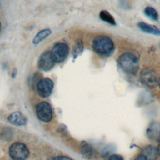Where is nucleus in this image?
<instances>
[{
    "label": "nucleus",
    "mask_w": 160,
    "mask_h": 160,
    "mask_svg": "<svg viewBox=\"0 0 160 160\" xmlns=\"http://www.w3.org/2000/svg\"><path fill=\"white\" fill-rule=\"evenodd\" d=\"M92 48L99 56L109 57L115 50V44L112 39L106 35L96 36L92 41Z\"/></svg>",
    "instance_id": "1"
},
{
    "label": "nucleus",
    "mask_w": 160,
    "mask_h": 160,
    "mask_svg": "<svg viewBox=\"0 0 160 160\" xmlns=\"http://www.w3.org/2000/svg\"><path fill=\"white\" fill-rule=\"evenodd\" d=\"M118 62L121 69L128 74H135L139 69L138 58L129 52L120 55L118 59Z\"/></svg>",
    "instance_id": "2"
},
{
    "label": "nucleus",
    "mask_w": 160,
    "mask_h": 160,
    "mask_svg": "<svg viewBox=\"0 0 160 160\" xmlns=\"http://www.w3.org/2000/svg\"><path fill=\"white\" fill-rule=\"evenodd\" d=\"M9 155L12 160H26L29 155V151L25 144L15 142L9 148Z\"/></svg>",
    "instance_id": "3"
},
{
    "label": "nucleus",
    "mask_w": 160,
    "mask_h": 160,
    "mask_svg": "<svg viewBox=\"0 0 160 160\" xmlns=\"http://www.w3.org/2000/svg\"><path fill=\"white\" fill-rule=\"evenodd\" d=\"M52 58L55 63L64 61L69 53V47L64 42H58L54 45L51 51Z\"/></svg>",
    "instance_id": "4"
},
{
    "label": "nucleus",
    "mask_w": 160,
    "mask_h": 160,
    "mask_svg": "<svg viewBox=\"0 0 160 160\" xmlns=\"http://www.w3.org/2000/svg\"><path fill=\"white\" fill-rule=\"evenodd\" d=\"M140 78L142 82L149 88H154L158 84V76L155 71L145 68L140 72Z\"/></svg>",
    "instance_id": "5"
},
{
    "label": "nucleus",
    "mask_w": 160,
    "mask_h": 160,
    "mask_svg": "<svg viewBox=\"0 0 160 160\" xmlns=\"http://www.w3.org/2000/svg\"><path fill=\"white\" fill-rule=\"evenodd\" d=\"M36 114L39 120L48 122L52 119V109L51 104L46 101L39 102L36 106Z\"/></svg>",
    "instance_id": "6"
},
{
    "label": "nucleus",
    "mask_w": 160,
    "mask_h": 160,
    "mask_svg": "<svg viewBox=\"0 0 160 160\" xmlns=\"http://www.w3.org/2000/svg\"><path fill=\"white\" fill-rule=\"evenodd\" d=\"M54 88V82L49 78L41 79L36 85V91L38 95L46 98L49 97L52 91Z\"/></svg>",
    "instance_id": "7"
},
{
    "label": "nucleus",
    "mask_w": 160,
    "mask_h": 160,
    "mask_svg": "<svg viewBox=\"0 0 160 160\" xmlns=\"http://www.w3.org/2000/svg\"><path fill=\"white\" fill-rule=\"evenodd\" d=\"M55 62L54 61L50 51H46L42 52L38 61V68L44 71H49L54 67Z\"/></svg>",
    "instance_id": "8"
},
{
    "label": "nucleus",
    "mask_w": 160,
    "mask_h": 160,
    "mask_svg": "<svg viewBox=\"0 0 160 160\" xmlns=\"http://www.w3.org/2000/svg\"><path fill=\"white\" fill-rule=\"evenodd\" d=\"M146 136L152 141H159L160 139V123L156 121L152 122L146 130Z\"/></svg>",
    "instance_id": "9"
},
{
    "label": "nucleus",
    "mask_w": 160,
    "mask_h": 160,
    "mask_svg": "<svg viewBox=\"0 0 160 160\" xmlns=\"http://www.w3.org/2000/svg\"><path fill=\"white\" fill-rule=\"evenodd\" d=\"M8 121L12 124L15 126H24L27 124L28 119L19 111H16L11 113L8 118Z\"/></svg>",
    "instance_id": "10"
},
{
    "label": "nucleus",
    "mask_w": 160,
    "mask_h": 160,
    "mask_svg": "<svg viewBox=\"0 0 160 160\" xmlns=\"http://www.w3.org/2000/svg\"><path fill=\"white\" fill-rule=\"evenodd\" d=\"M141 154L144 156L147 160H156L159 153L156 147L152 145H146L142 149Z\"/></svg>",
    "instance_id": "11"
},
{
    "label": "nucleus",
    "mask_w": 160,
    "mask_h": 160,
    "mask_svg": "<svg viewBox=\"0 0 160 160\" xmlns=\"http://www.w3.org/2000/svg\"><path fill=\"white\" fill-rule=\"evenodd\" d=\"M138 26L142 31L144 32L156 36H160V29L155 26L151 25L144 22H140L138 24Z\"/></svg>",
    "instance_id": "12"
},
{
    "label": "nucleus",
    "mask_w": 160,
    "mask_h": 160,
    "mask_svg": "<svg viewBox=\"0 0 160 160\" xmlns=\"http://www.w3.org/2000/svg\"><path fill=\"white\" fill-rule=\"evenodd\" d=\"M52 32L49 29H44L39 31L32 39V44L34 45L39 44L51 34Z\"/></svg>",
    "instance_id": "13"
},
{
    "label": "nucleus",
    "mask_w": 160,
    "mask_h": 160,
    "mask_svg": "<svg viewBox=\"0 0 160 160\" xmlns=\"http://www.w3.org/2000/svg\"><path fill=\"white\" fill-rule=\"evenodd\" d=\"M84 49V42L81 39H78L76 40L74 47L73 49V51L72 52V55L74 61L79 56H80Z\"/></svg>",
    "instance_id": "14"
},
{
    "label": "nucleus",
    "mask_w": 160,
    "mask_h": 160,
    "mask_svg": "<svg viewBox=\"0 0 160 160\" xmlns=\"http://www.w3.org/2000/svg\"><path fill=\"white\" fill-rule=\"evenodd\" d=\"M99 18L102 21H104L112 26H115L116 24L115 19L114 18V17L106 10H102L99 12Z\"/></svg>",
    "instance_id": "15"
},
{
    "label": "nucleus",
    "mask_w": 160,
    "mask_h": 160,
    "mask_svg": "<svg viewBox=\"0 0 160 160\" xmlns=\"http://www.w3.org/2000/svg\"><path fill=\"white\" fill-rule=\"evenodd\" d=\"M144 13L152 21H158L159 19V15L157 11L151 6H146L144 10Z\"/></svg>",
    "instance_id": "16"
},
{
    "label": "nucleus",
    "mask_w": 160,
    "mask_h": 160,
    "mask_svg": "<svg viewBox=\"0 0 160 160\" xmlns=\"http://www.w3.org/2000/svg\"><path fill=\"white\" fill-rule=\"evenodd\" d=\"M81 151L83 155L87 158H91L94 155V149L92 147L86 142H82Z\"/></svg>",
    "instance_id": "17"
},
{
    "label": "nucleus",
    "mask_w": 160,
    "mask_h": 160,
    "mask_svg": "<svg viewBox=\"0 0 160 160\" xmlns=\"http://www.w3.org/2000/svg\"><path fill=\"white\" fill-rule=\"evenodd\" d=\"M108 160H124V159L122 156L117 154H113L109 157Z\"/></svg>",
    "instance_id": "18"
},
{
    "label": "nucleus",
    "mask_w": 160,
    "mask_h": 160,
    "mask_svg": "<svg viewBox=\"0 0 160 160\" xmlns=\"http://www.w3.org/2000/svg\"><path fill=\"white\" fill-rule=\"evenodd\" d=\"M53 160H74L68 156H58L55 157Z\"/></svg>",
    "instance_id": "19"
},
{
    "label": "nucleus",
    "mask_w": 160,
    "mask_h": 160,
    "mask_svg": "<svg viewBox=\"0 0 160 160\" xmlns=\"http://www.w3.org/2000/svg\"><path fill=\"white\" fill-rule=\"evenodd\" d=\"M134 160H147V159L144 156L141 154V155H139L138 157H136Z\"/></svg>",
    "instance_id": "20"
},
{
    "label": "nucleus",
    "mask_w": 160,
    "mask_h": 160,
    "mask_svg": "<svg viewBox=\"0 0 160 160\" xmlns=\"http://www.w3.org/2000/svg\"><path fill=\"white\" fill-rule=\"evenodd\" d=\"M158 153H159V155L160 156V139L158 141Z\"/></svg>",
    "instance_id": "21"
},
{
    "label": "nucleus",
    "mask_w": 160,
    "mask_h": 160,
    "mask_svg": "<svg viewBox=\"0 0 160 160\" xmlns=\"http://www.w3.org/2000/svg\"><path fill=\"white\" fill-rule=\"evenodd\" d=\"M16 72H17L16 69H14L13 70V72H12V76H13V77H14V76H16Z\"/></svg>",
    "instance_id": "22"
},
{
    "label": "nucleus",
    "mask_w": 160,
    "mask_h": 160,
    "mask_svg": "<svg viewBox=\"0 0 160 160\" xmlns=\"http://www.w3.org/2000/svg\"><path fill=\"white\" fill-rule=\"evenodd\" d=\"M158 85L159 86V89H160V76H159V78H158Z\"/></svg>",
    "instance_id": "23"
},
{
    "label": "nucleus",
    "mask_w": 160,
    "mask_h": 160,
    "mask_svg": "<svg viewBox=\"0 0 160 160\" xmlns=\"http://www.w3.org/2000/svg\"><path fill=\"white\" fill-rule=\"evenodd\" d=\"M1 23L0 22V31H1Z\"/></svg>",
    "instance_id": "24"
}]
</instances>
